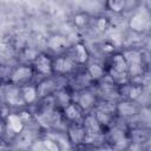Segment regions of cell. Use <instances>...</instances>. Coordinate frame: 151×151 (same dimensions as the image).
I'll return each instance as SVG.
<instances>
[{
	"mask_svg": "<svg viewBox=\"0 0 151 151\" xmlns=\"http://www.w3.org/2000/svg\"><path fill=\"white\" fill-rule=\"evenodd\" d=\"M83 127H84L85 133H86L85 142H92L93 139H96L100 134V131H101V126L97 122L94 116H87L84 119Z\"/></svg>",
	"mask_w": 151,
	"mask_h": 151,
	"instance_id": "1",
	"label": "cell"
},
{
	"mask_svg": "<svg viewBox=\"0 0 151 151\" xmlns=\"http://www.w3.org/2000/svg\"><path fill=\"white\" fill-rule=\"evenodd\" d=\"M149 25H150V19L146 12H136L129 21L130 28L134 32H143L149 27Z\"/></svg>",
	"mask_w": 151,
	"mask_h": 151,
	"instance_id": "2",
	"label": "cell"
},
{
	"mask_svg": "<svg viewBox=\"0 0 151 151\" xmlns=\"http://www.w3.org/2000/svg\"><path fill=\"white\" fill-rule=\"evenodd\" d=\"M33 77V70L29 66H19L17 67L11 76V81L13 84H22L29 80Z\"/></svg>",
	"mask_w": 151,
	"mask_h": 151,
	"instance_id": "3",
	"label": "cell"
},
{
	"mask_svg": "<svg viewBox=\"0 0 151 151\" xmlns=\"http://www.w3.org/2000/svg\"><path fill=\"white\" fill-rule=\"evenodd\" d=\"M85 138H86V133L83 125L73 124L68 127V139L72 144L79 145L81 143H85Z\"/></svg>",
	"mask_w": 151,
	"mask_h": 151,
	"instance_id": "4",
	"label": "cell"
},
{
	"mask_svg": "<svg viewBox=\"0 0 151 151\" xmlns=\"http://www.w3.org/2000/svg\"><path fill=\"white\" fill-rule=\"evenodd\" d=\"M34 67L41 74H50L52 72V60L45 54H38L34 59Z\"/></svg>",
	"mask_w": 151,
	"mask_h": 151,
	"instance_id": "5",
	"label": "cell"
},
{
	"mask_svg": "<svg viewBox=\"0 0 151 151\" xmlns=\"http://www.w3.org/2000/svg\"><path fill=\"white\" fill-rule=\"evenodd\" d=\"M72 68H73V63L70 58L59 57L54 61H52V71L57 73H60V74L68 73L70 71H72Z\"/></svg>",
	"mask_w": 151,
	"mask_h": 151,
	"instance_id": "6",
	"label": "cell"
},
{
	"mask_svg": "<svg viewBox=\"0 0 151 151\" xmlns=\"http://www.w3.org/2000/svg\"><path fill=\"white\" fill-rule=\"evenodd\" d=\"M129 70L127 63L125 61L124 57L122 54H116L112 57V73L119 74V76H124Z\"/></svg>",
	"mask_w": 151,
	"mask_h": 151,
	"instance_id": "7",
	"label": "cell"
},
{
	"mask_svg": "<svg viewBox=\"0 0 151 151\" xmlns=\"http://www.w3.org/2000/svg\"><path fill=\"white\" fill-rule=\"evenodd\" d=\"M6 123H7L8 129L13 133H20L24 130V120L21 119L19 114H15V113L8 114L6 118Z\"/></svg>",
	"mask_w": 151,
	"mask_h": 151,
	"instance_id": "8",
	"label": "cell"
},
{
	"mask_svg": "<svg viewBox=\"0 0 151 151\" xmlns=\"http://www.w3.org/2000/svg\"><path fill=\"white\" fill-rule=\"evenodd\" d=\"M67 45V39L63 35H59V34H54V35H51L47 40V46L50 50L54 51V52H59L61 50H64Z\"/></svg>",
	"mask_w": 151,
	"mask_h": 151,
	"instance_id": "9",
	"label": "cell"
},
{
	"mask_svg": "<svg viewBox=\"0 0 151 151\" xmlns=\"http://www.w3.org/2000/svg\"><path fill=\"white\" fill-rule=\"evenodd\" d=\"M64 113H65V117H66L70 122H74V124L78 123V122L81 119V117H83V114H81V109H80L77 104H72V103H70V104L64 109Z\"/></svg>",
	"mask_w": 151,
	"mask_h": 151,
	"instance_id": "10",
	"label": "cell"
},
{
	"mask_svg": "<svg viewBox=\"0 0 151 151\" xmlns=\"http://www.w3.org/2000/svg\"><path fill=\"white\" fill-rule=\"evenodd\" d=\"M20 94H21V98H22V101L25 104H32L37 100V97H38V92H37V88L34 86H24L20 88Z\"/></svg>",
	"mask_w": 151,
	"mask_h": 151,
	"instance_id": "11",
	"label": "cell"
},
{
	"mask_svg": "<svg viewBox=\"0 0 151 151\" xmlns=\"http://www.w3.org/2000/svg\"><path fill=\"white\" fill-rule=\"evenodd\" d=\"M125 59V61L127 63V66H140L142 63V54L137 51V50H129L125 51L122 54Z\"/></svg>",
	"mask_w": 151,
	"mask_h": 151,
	"instance_id": "12",
	"label": "cell"
},
{
	"mask_svg": "<svg viewBox=\"0 0 151 151\" xmlns=\"http://www.w3.org/2000/svg\"><path fill=\"white\" fill-rule=\"evenodd\" d=\"M6 94V99L9 104H13V105H20L19 103H24L22 101V98H21V94H20V90L14 87V86H11L6 90L5 92Z\"/></svg>",
	"mask_w": 151,
	"mask_h": 151,
	"instance_id": "13",
	"label": "cell"
},
{
	"mask_svg": "<svg viewBox=\"0 0 151 151\" xmlns=\"http://www.w3.org/2000/svg\"><path fill=\"white\" fill-rule=\"evenodd\" d=\"M77 105L81 109V110H88L94 105V97L92 93L90 92H84L79 96Z\"/></svg>",
	"mask_w": 151,
	"mask_h": 151,
	"instance_id": "14",
	"label": "cell"
},
{
	"mask_svg": "<svg viewBox=\"0 0 151 151\" xmlns=\"http://www.w3.org/2000/svg\"><path fill=\"white\" fill-rule=\"evenodd\" d=\"M117 110H118V112H119L122 116H124V117L132 116V114L136 113V107H134V105L131 104V103H127V101L120 103V104L117 106Z\"/></svg>",
	"mask_w": 151,
	"mask_h": 151,
	"instance_id": "15",
	"label": "cell"
},
{
	"mask_svg": "<svg viewBox=\"0 0 151 151\" xmlns=\"http://www.w3.org/2000/svg\"><path fill=\"white\" fill-rule=\"evenodd\" d=\"M74 53H76V59L79 61V63H85L87 61L88 59V53H87V50L85 48L84 45L81 44H76L74 46Z\"/></svg>",
	"mask_w": 151,
	"mask_h": 151,
	"instance_id": "16",
	"label": "cell"
},
{
	"mask_svg": "<svg viewBox=\"0 0 151 151\" xmlns=\"http://www.w3.org/2000/svg\"><path fill=\"white\" fill-rule=\"evenodd\" d=\"M87 72L90 74V77L94 80H99L100 78H103L104 76V70L100 65L98 64H91L88 67H87Z\"/></svg>",
	"mask_w": 151,
	"mask_h": 151,
	"instance_id": "17",
	"label": "cell"
},
{
	"mask_svg": "<svg viewBox=\"0 0 151 151\" xmlns=\"http://www.w3.org/2000/svg\"><path fill=\"white\" fill-rule=\"evenodd\" d=\"M54 84L51 81V80H45L44 83H41L39 85V87L37 88V92L38 94H41V96H47L50 94L53 90H54Z\"/></svg>",
	"mask_w": 151,
	"mask_h": 151,
	"instance_id": "18",
	"label": "cell"
},
{
	"mask_svg": "<svg viewBox=\"0 0 151 151\" xmlns=\"http://www.w3.org/2000/svg\"><path fill=\"white\" fill-rule=\"evenodd\" d=\"M94 117H96L97 122L100 124V126L101 125H107L111 122V116H110V113L107 111L99 110V111H97V113H96Z\"/></svg>",
	"mask_w": 151,
	"mask_h": 151,
	"instance_id": "19",
	"label": "cell"
},
{
	"mask_svg": "<svg viewBox=\"0 0 151 151\" xmlns=\"http://www.w3.org/2000/svg\"><path fill=\"white\" fill-rule=\"evenodd\" d=\"M46 151H60V144L54 140V139H51V138H45L41 140Z\"/></svg>",
	"mask_w": 151,
	"mask_h": 151,
	"instance_id": "20",
	"label": "cell"
},
{
	"mask_svg": "<svg viewBox=\"0 0 151 151\" xmlns=\"http://www.w3.org/2000/svg\"><path fill=\"white\" fill-rule=\"evenodd\" d=\"M107 6L111 11L113 12H120L125 8V2L124 1H120V0H116V1H109L107 2Z\"/></svg>",
	"mask_w": 151,
	"mask_h": 151,
	"instance_id": "21",
	"label": "cell"
},
{
	"mask_svg": "<svg viewBox=\"0 0 151 151\" xmlns=\"http://www.w3.org/2000/svg\"><path fill=\"white\" fill-rule=\"evenodd\" d=\"M57 100L59 101V104H61V105H64L66 107L70 104V96L65 91H59L57 93Z\"/></svg>",
	"mask_w": 151,
	"mask_h": 151,
	"instance_id": "22",
	"label": "cell"
},
{
	"mask_svg": "<svg viewBox=\"0 0 151 151\" xmlns=\"http://www.w3.org/2000/svg\"><path fill=\"white\" fill-rule=\"evenodd\" d=\"M139 94H142V88L139 86H132L129 91V97L131 99H136L137 97H139Z\"/></svg>",
	"mask_w": 151,
	"mask_h": 151,
	"instance_id": "23",
	"label": "cell"
},
{
	"mask_svg": "<svg viewBox=\"0 0 151 151\" xmlns=\"http://www.w3.org/2000/svg\"><path fill=\"white\" fill-rule=\"evenodd\" d=\"M31 151H46V149H45L41 140H37V142L33 143V145L31 147Z\"/></svg>",
	"mask_w": 151,
	"mask_h": 151,
	"instance_id": "24",
	"label": "cell"
},
{
	"mask_svg": "<svg viewBox=\"0 0 151 151\" xmlns=\"http://www.w3.org/2000/svg\"><path fill=\"white\" fill-rule=\"evenodd\" d=\"M74 22L77 26H83L86 22V15L85 14H78L74 17Z\"/></svg>",
	"mask_w": 151,
	"mask_h": 151,
	"instance_id": "25",
	"label": "cell"
},
{
	"mask_svg": "<svg viewBox=\"0 0 151 151\" xmlns=\"http://www.w3.org/2000/svg\"><path fill=\"white\" fill-rule=\"evenodd\" d=\"M105 26H106V20H105V19H100V20L98 21V27H99L100 29H104Z\"/></svg>",
	"mask_w": 151,
	"mask_h": 151,
	"instance_id": "26",
	"label": "cell"
},
{
	"mask_svg": "<svg viewBox=\"0 0 151 151\" xmlns=\"http://www.w3.org/2000/svg\"><path fill=\"white\" fill-rule=\"evenodd\" d=\"M0 151H8V147L4 144H0Z\"/></svg>",
	"mask_w": 151,
	"mask_h": 151,
	"instance_id": "27",
	"label": "cell"
}]
</instances>
